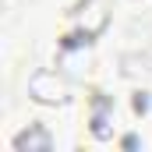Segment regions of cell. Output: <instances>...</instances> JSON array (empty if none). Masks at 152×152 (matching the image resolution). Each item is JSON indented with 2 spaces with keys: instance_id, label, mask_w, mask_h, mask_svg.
Here are the masks:
<instances>
[{
  "instance_id": "6da1fadb",
  "label": "cell",
  "mask_w": 152,
  "mask_h": 152,
  "mask_svg": "<svg viewBox=\"0 0 152 152\" xmlns=\"http://www.w3.org/2000/svg\"><path fill=\"white\" fill-rule=\"evenodd\" d=\"M75 18H78V25H81V32H75V36L64 42L67 50H75V46H81V42H92V39L110 25L106 0H81V7L75 11Z\"/></svg>"
},
{
  "instance_id": "7a4b0ae2",
  "label": "cell",
  "mask_w": 152,
  "mask_h": 152,
  "mask_svg": "<svg viewBox=\"0 0 152 152\" xmlns=\"http://www.w3.org/2000/svg\"><path fill=\"white\" fill-rule=\"evenodd\" d=\"M28 96L36 103H42V106H57V103H67L71 85H67V78L57 75L53 67H39L28 78Z\"/></svg>"
},
{
  "instance_id": "3957f363",
  "label": "cell",
  "mask_w": 152,
  "mask_h": 152,
  "mask_svg": "<svg viewBox=\"0 0 152 152\" xmlns=\"http://www.w3.org/2000/svg\"><path fill=\"white\" fill-rule=\"evenodd\" d=\"M14 149H28V152H46L53 149V134L42 127V124H32V127H25L21 134H14Z\"/></svg>"
},
{
  "instance_id": "277c9868",
  "label": "cell",
  "mask_w": 152,
  "mask_h": 152,
  "mask_svg": "<svg viewBox=\"0 0 152 152\" xmlns=\"http://www.w3.org/2000/svg\"><path fill=\"white\" fill-rule=\"evenodd\" d=\"M110 99L106 96H99L96 103H92V134L103 142V138H110Z\"/></svg>"
},
{
  "instance_id": "5b68a950",
  "label": "cell",
  "mask_w": 152,
  "mask_h": 152,
  "mask_svg": "<svg viewBox=\"0 0 152 152\" xmlns=\"http://www.w3.org/2000/svg\"><path fill=\"white\" fill-rule=\"evenodd\" d=\"M134 110H138V113H145V110H149V99H145V92H138V96H134Z\"/></svg>"
}]
</instances>
